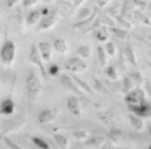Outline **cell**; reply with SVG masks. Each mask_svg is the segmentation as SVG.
I'll return each instance as SVG.
<instances>
[{
  "label": "cell",
  "mask_w": 151,
  "mask_h": 149,
  "mask_svg": "<svg viewBox=\"0 0 151 149\" xmlns=\"http://www.w3.org/2000/svg\"><path fill=\"white\" fill-rule=\"evenodd\" d=\"M124 54H125V58L128 61L130 65H132L133 68H137V57H136V53H134V48H133V46L130 43L125 46L124 48Z\"/></svg>",
  "instance_id": "16"
},
{
  "label": "cell",
  "mask_w": 151,
  "mask_h": 149,
  "mask_svg": "<svg viewBox=\"0 0 151 149\" xmlns=\"http://www.w3.org/2000/svg\"><path fill=\"white\" fill-rule=\"evenodd\" d=\"M15 112V102L13 101V98H6L0 102V115L1 116H13Z\"/></svg>",
  "instance_id": "14"
},
{
  "label": "cell",
  "mask_w": 151,
  "mask_h": 149,
  "mask_svg": "<svg viewBox=\"0 0 151 149\" xmlns=\"http://www.w3.org/2000/svg\"><path fill=\"white\" fill-rule=\"evenodd\" d=\"M150 134H151V127H150Z\"/></svg>",
  "instance_id": "51"
},
{
  "label": "cell",
  "mask_w": 151,
  "mask_h": 149,
  "mask_svg": "<svg viewBox=\"0 0 151 149\" xmlns=\"http://www.w3.org/2000/svg\"><path fill=\"white\" fill-rule=\"evenodd\" d=\"M148 7H150V9H151V1H148Z\"/></svg>",
  "instance_id": "48"
},
{
  "label": "cell",
  "mask_w": 151,
  "mask_h": 149,
  "mask_svg": "<svg viewBox=\"0 0 151 149\" xmlns=\"http://www.w3.org/2000/svg\"><path fill=\"white\" fill-rule=\"evenodd\" d=\"M72 79H73V81H75V84L79 87V90L82 91L83 94L86 95V94H89V95H92L94 91H93V88L89 84H87L85 80H82L81 77H78V76H72Z\"/></svg>",
  "instance_id": "22"
},
{
  "label": "cell",
  "mask_w": 151,
  "mask_h": 149,
  "mask_svg": "<svg viewBox=\"0 0 151 149\" xmlns=\"http://www.w3.org/2000/svg\"><path fill=\"white\" fill-rule=\"evenodd\" d=\"M71 137L73 140L81 141V142H85V141L89 138V134H87L86 130H82V128H78V130H73L71 131Z\"/></svg>",
  "instance_id": "30"
},
{
  "label": "cell",
  "mask_w": 151,
  "mask_h": 149,
  "mask_svg": "<svg viewBox=\"0 0 151 149\" xmlns=\"http://www.w3.org/2000/svg\"><path fill=\"white\" fill-rule=\"evenodd\" d=\"M129 77H130V80L133 81V84H134L136 88H140V86H143V84H144V81H146L144 76H143L139 71H134V72L129 73Z\"/></svg>",
  "instance_id": "26"
},
{
  "label": "cell",
  "mask_w": 151,
  "mask_h": 149,
  "mask_svg": "<svg viewBox=\"0 0 151 149\" xmlns=\"http://www.w3.org/2000/svg\"><path fill=\"white\" fill-rule=\"evenodd\" d=\"M133 88H136V87L133 84V81L130 80V77L125 76L124 79H122V88H121V91H122L124 94H128V93H130Z\"/></svg>",
  "instance_id": "33"
},
{
  "label": "cell",
  "mask_w": 151,
  "mask_h": 149,
  "mask_svg": "<svg viewBox=\"0 0 151 149\" xmlns=\"http://www.w3.org/2000/svg\"><path fill=\"white\" fill-rule=\"evenodd\" d=\"M110 31L112 32V33H114L118 39H121V40H128L129 37H130V33H129L128 31L119 29V28H112V29H110Z\"/></svg>",
  "instance_id": "36"
},
{
  "label": "cell",
  "mask_w": 151,
  "mask_h": 149,
  "mask_svg": "<svg viewBox=\"0 0 151 149\" xmlns=\"http://www.w3.org/2000/svg\"><path fill=\"white\" fill-rule=\"evenodd\" d=\"M58 22V14L57 11H53L46 17H42L40 22L36 25V32H42V31H49L51 28H54Z\"/></svg>",
  "instance_id": "5"
},
{
  "label": "cell",
  "mask_w": 151,
  "mask_h": 149,
  "mask_svg": "<svg viewBox=\"0 0 151 149\" xmlns=\"http://www.w3.org/2000/svg\"><path fill=\"white\" fill-rule=\"evenodd\" d=\"M119 11H121V17H124L125 19H128V21L132 22L133 13H134L133 1H124V3H122V9L119 10Z\"/></svg>",
  "instance_id": "17"
},
{
  "label": "cell",
  "mask_w": 151,
  "mask_h": 149,
  "mask_svg": "<svg viewBox=\"0 0 151 149\" xmlns=\"http://www.w3.org/2000/svg\"><path fill=\"white\" fill-rule=\"evenodd\" d=\"M40 19H42L40 10H32L27 15V25L28 26H36L37 24L40 22Z\"/></svg>",
  "instance_id": "20"
},
{
  "label": "cell",
  "mask_w": 151,
  "mask_h": 149,
  "mask_svg": "<svg viewBox=\"0 0 151 149\" xmlns=\"http://www.w3.org/2000/svg\"><path fill=\"white\" fill-rule=\"evenodd\" d=\"M15 55H17L15 43L7 39L0 47V61L4 66H13L14 61H15Z\"/></svg>",
  "instance_id": "3"
},
{
  "label": "cell",
  "mask_w": 151,
  "mask_h": 149,
  "mask_svg": "<svg viewBox=\"0 0 151 149\" xmlns=\"http://www.w3.org/2000/svg\"><path fill=\"white\" fill-rule=\"evenodd\" d=\"M114 148H115V145L112 144L110 140H107L104 144H103V146H101L100 149H114Z\"/></svg>",
  "instance_id": "42"
},
{
  "label": "cell",
  "mask_w": 151,
  "mask_h": 149,
  "mask_svg": "<svg viewBox=\"0 0 151 149\" xmlns=\"http://www.w3.org/2000/svg\"><path fill=\"white\" fill-rule=\"evenodd\" d=\"M147 65H148V68L151 69V61H148V62H147Z\"/></svg>",
  "instance_id": "47"
},
{
  "label": "cell",
  "mask_w": 151,
  "mask_h": 149,
  "mask_svg": "<svg viewBox=\"0 0 151 149\" xmlns=\"http://www.w3.org/2000/svg\"><path fill=\"white\" fill-rule=\"evenodd\" d=\"M105 76L108 77L110 80L116 81V80L119 79V72H118V69L115 68L114 65H107V68H105Z\"/></svg>",
  "instance_id": "32"
},
{
  "label": "cell",
  "mask_w": 151,
  "mask_h": 149,
  "mask_svg": "<svg viewBox=\"0 0 151 149\" xmlns=\"http://www.w3.org/2000/svg\"><path fill=\"white\" fill-rule=\"evenodd\" d=\"M60 81H61V84L64 86V88L67 91H71L75 97H83V93L81 90H79V87L75 84V81H73V79H72V76H68V75H61L60 76Z\"/></svg>",
  "instance_id": "7"
},
{
  "label": "cell",
  "mask_w": 151,
  "mask_h": 149,
  "mask_svg": "<svg viewBox=\"0 0 151 149\" xmlns=\"http://www.w3.org/2000/svg\"><path fill=\"white\" fill-rule=\"evenodd\" d=\"M132 115L137 116V118L146 119V118H151V104H148L147 101H143L142 104L139 105H133V106H129Z\"/></svg>",
  "instance_id": "10"
},
{
  "label": "cell",
  "mask_w": 151,
  "mask_h": 149,
  "mask_svg": "<svg viewBox=\"0 0 151 149\" xmlns=\"http://www.w3.org/2000/svg\"><path fill=\"white\" fill-rule=\"evenodd\" d=\"M129 122H130V126L134 131H142L144 128V122H143L142 118H137V116H134V115H129Z\"/></svg>",
  "instance_id": "24"
},
{
  "label": "cell",
  "mask_w": 151,
  "mask_h": 149,
  "mask_svg": "<svg viewBox=\"0 0 151 149\" xmlns=\"http://www.w3.org/2000/svg\"><path fill=\"white\" fill-rule=\"evenodd\" d=\"M133 6H134V10L144 11V10L148 7V1H147V0H134V1H133Z\"/></svg>",
  "instance_id": "39"
},
{
  "label": "cell",
  "mask_w": 151,
  "mask_h": 149,
  "mask_svg": "<svg viewBox=\"0 0 151 149\" xmlns=\"http://www.w3.org/2000/svg\"><path fill=\"white\" fill-rule=\"evenodd\" d=\"M53 138H54L55 144L58 145L60 148L68 149V146H69V138L65 135V134H60V133H55L54 135H53Z\"/></svg>",
  "instance_id": "23"
},
{
  "label": "cell",
  "mask_w": 151,
  "mask_h": 149,
  "mask_svg": "<svg viewBox=\"0 0 151 149\" xmlns=\"http://www.w3.org/2000/svg\"><path fill=\"white\" fill-rule=\"evenodd\" d=\"M67 109L72 113L73 116H76V118L82 116V105H81L79 98L75 97V95H71V97L67 98Z\"/></svg>",
  "instance_id": "11"
},
{
  "label": "cell",
  "mask_w": 151,
  "mask_h": 149,
  "mask_svg": "<svg viewBox=\"0 0 151 149\" xmlns=\"http://www.w3.org/2000/svg\"><path fill=\"white\" fill-rule=\"evenodd\" d=\"M76 57L81 59L83 58H90V55H92V47L89 44H83V46H79L78 48H76Z\"/></svg>",
  "instance_id": "25"
},
{
  "label": "cell",
  "mask_w": 151,
  "mask_h": 149,
  "mask_svg": "<svg viewBox=\"0 0 151 149\" xmlns=\"http://www.w3.org/2000/svg\"><path fill=\"white\" fill-rule=\"evenodd\" d=\"M148 54H150V57H151V50H150V53H148Z\"/></svg>",
  "instance_id": "49"
},
{
  "label": "cell",
  "mask_w": 151,
  "mask_h": 149,
  "mask_svg": "<svg viewBox=\"0 0 151 149\" xmlns=\"http://www.w3.org/2000/svg\"><path fill=\"white\" fill-rule=\"evenodd\" d=\"M53 50L54 51H57L58 54H67L68 53V43L64 40V39H61V37H57V39H54V41H53Z\"/></svg>",
  "instance_id": "19"
},
{
  "label": "cell",
  "mask_w": 151,
  "mask_h": 149,
  "mask_svg": "<svg viewBox=\"0 0 151 149\" xmlns=\"http://www.w3.org/2000/svg\"><path fill=\"white\" fill-rule=\"evenodd\" d=\"M93 35H94V37H96L99 41L107 43L108 39H110V29L105 26H100L99 29H96V31L93 32Z\"/></svg>",
  "instance_id": "21"
},
{
  "label": "cell",
  "mask_w": 151,
  "mask_h": 149,
  "mask_svg": "<svg viewBox=\"0 0 151 149\" xmlns=\"http://www.w3.org/2000/svg\"><path fill=\"white\" fill-rule=\"evenodd\" d=\"M93 83H94V88L93 91H96V93H100V94H108V88L105 87V84L103 81H100L99 79H93Z\"/></svg>",
  "instance_id": "35"
},
{
  "label": "cell",
  "mask_w": 151,
  "mask_h": 149,
  "mask_svg": "<svg viewBox=\"0 0 151 149\" xmlns=\"http://www.w3.org/2000/svg\"><path fill=\"white\" fill-rule=\"evenodd\" d=\"M104 50H105V54L107 57H115L116 55V46L112 43V41H107L104 44Z\"/></svg>",
  "instance_id": "37"
},
{
  "label": "cell",
  "mask_w": 151,
  "mask_h": 149,
  "mask_svg": "<svg viewBox=\"0 0 151 149\" xmlns=\"http://www.w3.org/2000/svg\"><path fill=\"white\" fill-rule=\"evenodd\" d=\"M93 15H96V10L93 9V7H90V6H85L82 9H79L76 19H78V22H82V21H86V19L92 18Z\"/></svg>",
  "instance_id": "18"
},
{
  "label": "cell",
  "mask_w": 151,
  "mask_h": 149,
  "mask_svg": "<svg viewBox=\"0 0 151 149\" xmlns=\"http://www.w3.org/2000/svg\"><path fill=\"white\" fill-rule=\"evenodd\" d=\"M126 58H125V54L124 51L121 53V55H119V68H121V71H126Z\"/></svg>",
  "instance_id": "41"
},
{
  "label": "cell",
  "mask_w": 151,
  "mask_h": 149,
  "mask_svg": "<svg viewBox=\"0 0 151 149\" xmlns=\"http://www.w3.org/2000/svg\"><path fill=\"white\" fill-rule=\"evenodd\" d=\"M148 39H150V41H151V36H150V37H148Z\"/></svg>",
  "instance_id": "50"
},
{
  "label": "cell",
  "mask_w": 151,
  "mask_h": 149,
  "mask_svg": "<svg viewBox=\"0 0 151 149\" xmlns=\"http://www.w3.org/2000/svg\"><path fill=\"white\" fill-rule=\"evenodd\" d=\"M85 149H86V148H85Z\"/></svg>",
  "instance_id": "52"
},
{
  "label": "cell",
  "mask_w": 151,
  "mask_h": 149,
  "mask_svg": "<svg viewBox=\"0 0 151 149\" xmlns=\"http://www.w3.org/2000/svg\"><path fill=\"white\" fill-rule=\"evenodd\" d=\"M144 86H146V90H147V93H148V95L151 97V83L148 80H146V81H144ZM143 90H144V88H143ZM146 90H144V91H146Z\"/></svg>",
  "instance_id": "44"
},
{
  "label": "cell",
  "mask_w": 151,
  "mask_h": 149,
  "mask_svg": "<svg viewBox=\"0 0 151 149\" xmlns=\"http://www.w3.org/2000/svg\"><path fill=\"white\" fill-rule=\"evenodd\" d=\"M115 24H116V28H119V29H124V31H128V32L132 29V22L128 21V19H125L121 15L115 18Z\"/></svg>",
  "instance_id": "31"
},
{
  "label": "cell",
  "mask_w": 151,
  "mask_h": 149,
  "mask_svg": "<svg viewBox=\"0 0 151 149\" xmlns=\"http://www.w3.org/2000/svg\"><path fill=\"white\" fill-rule=\"evenodd\" d=\"M25 87H27L28 102L32 106V105H35V102L42 94V81L33 71L28 72V76L25 79Z\"/></svg>",
  "instance_id": "1"
},
{
  "label": "cell",
  "mask_w": 151,
  "mask_h": 149,
  "mask_svg": "<svg viewBox=\"0 0 151 149\" xmlns=\"http://www.w3.org/2000/svg\"><path fill=\"white\" fill-rule=\"evenodd\" d=\"M133 19L139 21L140 24L146 25V26H151V19L148 18L143 11H137V10H134V13H133Z\"/></svg>",
  "instance_id": "28"
},
{
  "label": "cell",
  "mask_w": 151,
  "mask_h": 149,
  "mask_svg": "<svg viewBox=\"0 0 151 149\" xmlns=\"http://www.w3.org/2000/svg\"><path fill=\"white\" fill-rule=\"evenodd\" d=\"M28 58L29 61L32 62V65H35L39 71L42 72L43 77L47 79V72H46V68H45V65H43V58H42L40 53H39V48H37V44H32L29 47V54H28Z\"/></svg>",
  "instance_id": "4"
},
{
  "label": "cell",
  "mask_w": 151,
  "mask_h": 149,
  "mask_svg": "<svg viewBox=\"0 0 151 149\" xmlns=\"http://www.w3.org/2000/svg\"><path fill=\"white\" fill-rule=\"evenodd\" d=\"M0 138H1L3 144H4L9 149H24L21 145L17 144L15 141H13L11 138H10V137H7V135H0Z\"/></svg>",
  "instance_id": "34"
},
{
  "label": "cell",
  "mask_w": 151,
  "mask_h": 149,
  "mask_svg": "<svg viewBox=\"0 0 151 149\" xmlns=\"http://www.w3.org/2000/svg\"><path fill=\"white\" fill-rule=\"evenodd\" d=\"M108 140L115 145V146H119V145H122L126 141V134H125L124 130H121V128H111L110 130V134H108Z\"/></svg>",
  "instance_id": "12"
},
{
  "label": "cell",
  "mask_w": 151,
  "mask_h": 149,
  "mask_svg": "<svg viewBox=\"0 0 151 149\" xmlns=\"http://www.w3.org/2000/svg\"><path fill=\"white\" fill-rule=\"evenodd\" d=\"M108 4H110V1H97V6H99V7H107Z\"/></svg>",
  "instance_id": "46"
},
{
  "label": "cell",
  "mask_w": 151,
  "mask_h": 149,
  "mask_svg": "<svg viewBox=\"0 0 151 149\" xmlns=\"http://www.w3.org/2000/svg\"><path fill=\"white\" fill-rule=\"evenodd\" d=\"M37 48H39V53H40L43 61L50 62L53 58V44H50L49 41H39Z\"/></svg>",
  "instance_id": "13"
},
{
  "label": "cell",
  "mask_w": 151,
  "mask_h": 149,
  "mask_svg": "<svg viewBox=\"0 0 151 149\" xmlns=\"http://www.w3.org/2000/svg\"><path fill=\"white\" fill-rule=\"evenodd\" d=\"M27 124V115L25 113H19V115H14L10 116L9 119L3 120L1 123V135H7L11 133H17Z\"/></svg>",
  "instance_id": "2"
},
{
  "label": "cell",
  "mask_w": 151,
  "mask_h": 149,
  "mask_svg": "<svg viewBox=\"0 0 151 149\" xmlns=\"http://www.w3.org/2000/svg\"><path fill=\"white\" fill-rule=\"evenodd\" d=\"M29 140H31V142H32L35 146H37L39 149H50L49 142H47L45 138H42V137L32 135V137H29Z\"/></svg>",
  "instance_id": "27"
},
{
  "label": "cell",
  "mask_w": 151,
  "mask_h": 149,
  "mask_svg": "<svg viewBox=\"0 0 151 149\" xmlns=\"http://www.w3.org/2000/svg\"><path fill=\"white\" fill-rule=\"evenodd\" d=\"M6 4H7V7L13 9V7H15V6H18V4H19V1H7Z\"/></svg>",
  "instance_id": "45"
},
{
  "label": "cell",
  "mask_w": 151,
  "mask_h": 149,
  "mask_svg": "<svg viewBox=\"0 0 151 149\" xmlns=\"http://www.w3.org/2000/svg\"><path fill=\"white\" fill-rule=\"evenodd\" d=\"M105 141L107 140L103 135H94V137H89L83 144H85L86 149H100Z\"/></svg>",
  "instance_id": "15"
},
{
  "label": "cell",
  "mask_w": 151,
  "mask_h": 149,
  "mask_svg": "<svg viewBox=\"0 0 151 149\" xmlns=\"http://www.w3.org/2000/svg\"><path fill=\"white\" fill-rule=\"evenodd\" d=\"M143 101H146V93H144L143 88H133L130 93L125 94V102L129 106L142 104Z\"/></svg>",
  "instance_id": "6"
},
{
  "label": "cell",
  "mask_w": 151,
  "mask_h": 149,
  "mask_svg": "<svg viewBox=\"0 0 151 149\" xmlns=\"http://www.w3.org/2000/svg\"><path fill=\"white\" fill-rule=\"evenodd\" d=\"M65 69H68L73 73H79V72H85L87 69V65L83 59L78 58V57H72V58H68L65 61Z\"/></svg>",
  "instance_id": "8"
},
{
  "label": "cell",
  "mask_w": 151,
  "mask_h": 149,
  "mask_svg": "<svg viewBox=\"0 0 151 149\" xmlns=\"http://www.w3.org/2000/svg\"><path fill=\"white\" fill-rule=\"evenodd\" d=\"M37 4H39L37 0H25V1H22L24 9H32V7H35Z\"/></svg>",
  "instance_id": "40"
},
{
  "label": "cell",
  "mask_w": 151,
  "mask_h": 149,
  "mask_svg": "<svg viewBox=\"0 0 151 149\" xmlns=\"http://www.w3.org/2000/svg\"><path fill=\"white\" fill-rule=\"evenodd\" d=\"M50 13H51V10L49 9V7H43V9H40V14H42V17H46V15H49Z\"/></svg>",
  "instance_id": "43"
},
{
  "label": "cell",
  "mask_w": 151,
  "mask_h": 149,
  "mask_svg": "<svg viewBox=\"0 0 151 149\" xmlns=\"http://www.w3.org/2000/svg\"><path fill=\"white\" fill-rule=\"evenodd\" d=\"M47 76H58L60 75V65L57 63H50L49 68L46 69Z\"/></svg>",
  "instance_id": "38"
},
{
  "label": "cell",
  "mask_w": 151,
  "mask_h": 149,
  "mask_svg": "<svg viewBox=\"0 0 151 149\" xmlns=\"http://www.w3.org/2000/svg\"><path fill=\"white\" fill-rule=\"evenodd\" d=\"M60 111L57 108H49V109H43L39 115H37V122L40 124H50L58 118Z\"/></svg>",
  "instance_id": "9"
},
{
  "label": "cell",
  "mask_w": 151,
  "mask_h": 149,
  "mask_svg": "<svg viewBox=\"0 0 151 149\" xmlns=\"http://www.w3.org/2000/svg\"><path fill=\"white\" fill-rule=\"evenodd\" d=\"M97 59H99V63H100L101 68H107L108 57L105 54V50L103 46H97Z\"/></svg>",
  "instance_id": "29"
}]
</instances>
